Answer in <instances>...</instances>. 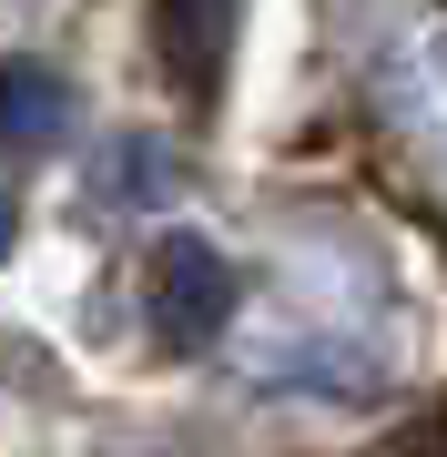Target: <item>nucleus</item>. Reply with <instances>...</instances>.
<instances>
[{"mask_svg": "<svg viewBox=\"0 0 447 457\" xmlns=\"http://www.w3.org/2000/svg\"><path fill=\"white\" fill-rule=\"evenodd\" d=\"M153 326H163V345H214L224 336V315H234V264L203 245V234H163L153 245Z\"/></svg>", "mask_w": 447, "mask_h": 457, "instance_id": "1", "label": "nucleus"}, {"mask_svg": "<svg viewBox=\"0 0 447 457\" xmlns=\"http://www.w3.org/2000/svg\"><path fill=\"white\" fill-rule=\"evenodd\" d=\"M71 132V82L41 62H0V153H41Z\"/></svg>", "mask_w": 447, "mask_h": 457, "instance_id": "2", "label": "nucleus"}, {"mask_svg": "<svg viewBox=\"0 0 447 457\" xmlns=\"http://www.w3.org/2000/svg\"><path fill=\"white\" fill-rule=\"evenodd\" d=\"M224 31H234V0H163V41H173V71L183 82H214V62H224Z\"/></svg>", "mask_w": 447, "mask_h": 457, "instance_id": "3", "label": "nucleus"}, {"mask_svg": "<svg viewBox=\"0 0 447 457\" xmlns=\"http://www.w3.org/2000/svg\"><path fill=\"white\" fill-rule=\"evenodd\" d=\"M397 457H447V437H417V447H397Z\"/></svg>", "mask_w": 447, "mask_h": 457, "instance_id": "4", "label": "nucleus"}, {"mask_svg": "<svg viewBox=\"0 0 447 457\" xmlns=\"http://www.w3.org/2000/svg\"><path fill=\"white\" fill-rule=\"evenodd\" d=\"M0 254H11V204H0Z\"/></svg>", "mask_w": 447, "mask_h": 457, "instance_id": "5", "label": "nucleus"}]
</instances>
